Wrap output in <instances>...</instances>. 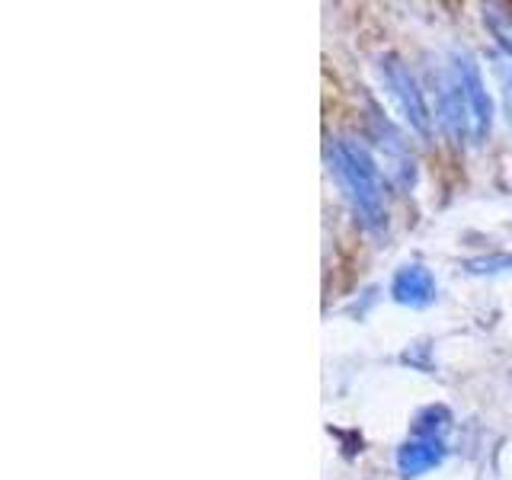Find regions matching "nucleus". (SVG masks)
<instances>
[{
    "label": "nucleus",
    "instance_id": "f257e3e1",
    "mask_svg": "<svg viewBox=\"0 0 512 480\" xmlns=\"http://www.w3.org/2000/svg\"><path fill=\"white\" fill-rule=\"evenodd\" d=\"M330 170L336 183L346 192L349 205L356 208V215L365 224H378L384 218V192H381V176L372 154H368L359 141L340 138L330 144Z\"/></svg>",
    "mask_w": 512,
    "mask_h": 480
},
{
    "label": "nucleus",
    "instance_id": "f03ea898",
    "mask_svg": "<svg viewBox=\"0 0 512 480\" xmlns=\"http://www.w3.org/2000/svg\"><path fill=\"white\" fill-rule=\"evenodd\" d=\"M381 77H384V87H388V93H391V100L400 109V116L407 119V125L413 128V132L429 135V128H432L429 106L423 100V90L416 87L413 74L404 68V61H397V58L388 55L381 61Z\"/></svg>",
    "mask_w": 512,
    "mask_h": 480
},
{
    "label": "nucleus",
    "instance_id": "7ed1b4c3",
    "mask_svg": "<svg viewBox=\"0 0 512 480\" xmlns=\"http://www.w3.org/2000/svg\"><path fill=\"white\" fill-rule=\"evenodd\" d=\"M452 68L461 80V90H464V103H468V116H471V138L474 141H484L490 135V122H493V106H490V96L484 87V77H480V68L474 64L471 55H455L452 58Z\"/></svg>",
    "mask_w": 512,
    "mask_h": 480
},
{
    "label": "nucleus",
    "instance_id": "20e7f679",
    "mask_svg": "<svg viewBox=\"0 0 512 480\" xmlns=\"http://www.w3.org/2000/svg\"><path fill=\"white\" fill-rule=\"evenodd\" d=\"M432 80H436V106H439V119L445 125V132L452 138H461L464 132H471L468 103H464V90H461V80H458L455 68L432 74Z\"/></svg>",
    "mask_w": 512,
    "mask_h": 480
},
{
    "label": "nucleus",
    "instance_id": "39448f33",
    "mask_svg": "<svg viewBox=\"0 0 512 480\" xmlns=\"http://www.w3.org/2000/svg\"><path fill=\"white\" fill-rule=\"evenodd\" d=\"M391 295L397 304H407V308H426L436 298V279H432V272L426 266L410 263L404 269H397V276L391 282Z\"/></svg>",
    "mask_w": 512,
    "mask_h": 480
},
{
    "label": "nucleus",
    "instance_id": "423d86ee",
    "mask_svg": "<svg viewBox=\"0 0 512 480\" xmlns=\"http://www.w3.org/2000/svg\"><path fill=\"white\" fill-rule=\"evenodd\" d=\"M445 452L439 442H429V439H413L404 442L397 448V471L404 477H420L426 471H432L436 464H442Z\"/></svg>",
    "mask_w": 512,
    "mask_h": 480
},
{
    "label": "nucleus",
    "instance_id": "0eeeda50",
    "mask_svg": "<svg viewBox=\"0 0 512 480\" xmlns=\"http://www.w3.org/2000/svg\"><path fill=\"white\" fill-rule=\"evenodd\" d=\"M484 20H487V26L493 32V39L500 42V48L512 58V13L503 10V7H487Z\"/></svg>",
    "mask_w": 512,
    "mask_h": 480
},
{
    "label": "nucleus",
    "instance_id": "6e6552de",
    "mask_svg": "<svg viewBox=\"0 0 512 480\" xmlns=\"http://www.w3.org/2000/svg\"><path fill=\"white\" fill-rule=\"evenodd\" d=\"M445 429H448V410L445 407H429L416 416V423H413L416 436L429 439V442H436V436H442Z\"/></svg>",
    "mask_w": 512,
    "mask_h": 480
},
{
    "label": "nucleus",
    "instance_id": "1a4fd4ad",
    "mask_svg": "<svg viewBox=\"0 0 512 480\" xmlns=\"http://www.w3.org/2000/svg\"><path fill=\"white\" fill-rule=\"evenodd\" d=\"M503 103H506V116H509V125H512V74L503 77Z\"/></svg>",
    "mask_w": 512,
    "mask_h": 480
}]
</instances>
